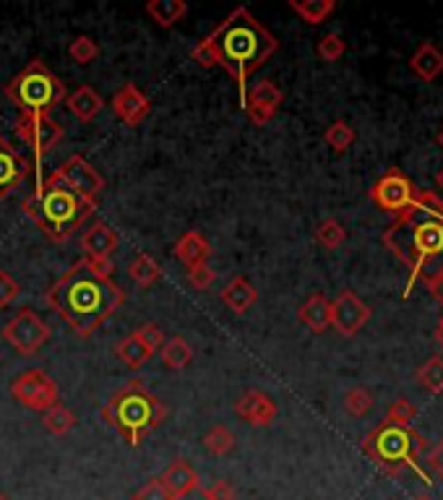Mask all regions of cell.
<instances>
[{
	"label": "cell",
	"instance_id": "obj_15",
	"mask_svg": "<svg viewBox=\"0 0 443 500\" xmlns=\"http://www.w3.org/2000/svg\"><path fill=\"white\" fill-rule=\"evenodd\" d=\"M284 102V91L272 83V81H258L253 83V89H248V97H245V115L253 125L264 128L272 117L280 113V105Z\"/></svg>",
	"mask_w": 443,
	"mask_h": 500
},
{
	"label": "cell",
	"instance_id": "obj_48",
	"mask_svg": "<svg viewBox=\"0 0 443 500\" xmlns=\"http://www.w3.org/2000/svg\"><path fill=\"white\" fill-rule=\"evenodd\" d=\"M436 329H441V331H443V315H441V321H439V326H436Z\"/></svg>",
	"mask_w": 443,
	"mask_h": 500
},
{
	"label": "cell",
	"instance_id": "obj_35",
	"mask_svg": "<svg viewBox=\"0 0 443 500\" xmlns=\"http://www.w3.org/2000/svg\"><path fill=\"white\" fill-rule=\"evenodd\" d=\"M344 409L350 417H365L373 409V393L365 385H355L344 393Z\"/></svg>",
	"mask_w": 443,
	"mask_h": 500
},
{
	"label": "cell",
	"instance_id": "obj_41",
	"mask_svg": "<svg viewBox=\"0 0 443 500\" xmlns=\"http://www.w3.org/2000/svg\"><path fill=\"white\" fill-rule=\"evenodd\" d=\"M131 500H175L170 493H167V488L160 482V477H154V480H149L146 485H141L136 493H133V498Z\"/></svg>",
	"mask_w": 443,
	"mask_h": 500
},
{
	"label": "cell",
	"instance_id": "obj_42",
	"mask_svg": "<svg viewBox=\"0 0 443 500\" xmlns=\"http://www.w3.org/2000/svg\"><path fill=\"white\" fill-rule=\"evenodd\" d=\"M214 279H217V274H214V269L209 264H199V266L188 269V282H191L194 290H202V292L209 290L214 284Z\"/></svg>",
	"mask_w": 443,
	"mask_h": 500
},
{
	"label": "cell",
	"instance_id": "obj_27",
	"mask_svg": "<svg viewBox=\"0 0 443 500\" xmlns=\"http://www.w3.org/2000/svg\"><path fill=\"white\" fill-rule=\"evenodd\" d=\"M162 365L170 368V370H183L191 365L194 360V346L188 345L183 337H172V339H164V345L160 346Z\"/></svg>",
	"mask_w": 443,
	"mask_h": 500
},
{
	"label": "cell",
	"instance_id": "obj_36",
	"mask_svg": "<svg viewBox=\"0 0 443 500\" xmlns=\"http://www.w3.org/2000/svg\"><path fill=\"white\" fill-rule=\"evenodd\" d=\"M99 42L91 37H86V35H81L71 42V47H68V55L79 63V66H86V63H91V60H97L99 58Z\"/></svg>",
	"mask_w": 443,
	"mask_h": 500
},
{
	"label": "cell",
	"instance_id": "obj_16",
	"mask_svg": "<svg viewBox=\"0 0 443 500\" xmlns=\"http://www.w3.org/2000/svg\"><path fill=\"white\" fill-rule=\"evenodd\" d=\"M110 107H113L115 117L121 120L123 125H128V128L141 125V123L149 117V113H152L149 97H146L136 83H123L121 89L113 94Z\"/></svg>",
	"mask_w": 443,
	"mask_h": 500
},
{
	"label": "cell",
	"instance_id": "obj_5",
	"mask_svg": "<svg viewBox=\"0 0 443 500\" xmlns=\"http://www.w3.org/2000/svg\"><path fill=\"white\" fill-rule=\"evenodd\" d=\"M164 417L167 407L141 381H128L121 385L102 407V420L113 425L123 440L133 448H138L144 435L160 427Z\"/></svg>",
	"mask_w": 443,
	"mask_h": 500
},
{
	"label": "cell",
	"instance_id": "obj_38",
	"mask_svg": "<svg viewBox=\"0 0 443 500\" xmlns=\"http://www.w3.org/2000/svg\"><path fill=\"white\" fill-rule=\"evenodd\" d=\"M415 417H417V407L409 399H394L389 407V415H386L389 423L399 425V427H412Z\"/></svg>",
	"mask_w": 443,
	"mask_h": 500
},
{
	"label": "cell",
	"instance_id": "obj_20",
	"mask_svg": "<svg viewBox=\"0 0 443 500\" xmlns=\"http://www.w3.org/2000/svg\"><path fill=\"white\" fill-rule=\"evenodd\" d=\"M409 68H412L415 76L425 81V83L439 81L443 76V50L433 42H423L409 58Z\"/></svg>",
	"mask_w": 443,
	"mask_h": 500
},
{
	"label": "cell",
	"instance_id": "obj_31",
	"mask_svg": "<svg viewBox=\"0 0 443 500\" xmlns=\"http://www.w3.org/2000/svg\"><path fill=\"white\" fill-rule=\"evenodd\" d=\"M115 354H118V360H121L125 368H131V370H138L141 365H146L149 362V357H152V352L146 349V346L141 345L133 334L131 337H125L121 339L118 345H115Z\"/></svg>",
	"mask_w": 443,
	"mask_h": 500
},
{
	"label": "cell",
	"instance_id": "obj_34",
	"mask_svg": "<svg viewBox=\"0 0 443 500\" xmlns=\"http://www.w3.org/2000/svg\"><path fill=\"white\" fill-rule=\"evenodd\" d=\"M313 240H316L321 248H326V250H336V248L344 245L347 230H344V225H342L339 219H323L321 225L313 230Z\"/></svg>",
	"mask_w": 443,
	"mask_h": 500
},
{
	"label": "cell",
	"instance_id": "obj_44",
	"mask_svg": "<svg viewBox=\"0 0 443 500\" xmlns=\"http://www.w3.org/2000/svg\"><path fill=\"white\" fill-rule=\"evenodd\" d=\"M425 462H428V466L443 480V440H439V443L428 451V459H425Z\"/></svg>",
	"mask_w": 443,
	"mask_h": 500
},
{
	"label": "cell",
	"instance_id": "obj_30",
	"mask_svg": "<svg viewBox=\"0 0 443 500\" xmlns=\"http://www.w3.org/2000/svg\"><path fill=\"white\" fill-rule=\"evenodd\" d=\"M355 139H358V133H355V128H352L347 120H334V123L326 128V133H323L326 147H328L331 152H336V155L350 152L352 144H355Z\"/></svg>",
	"mask_w": 443,
	"mask_h": 500
},
{
	"label": "cell",
	"instance_id": "obj_18",
	"mask_svg": "<svg viewBox=\"0 0 443 500\" xmlns=\"http://www.w3.org/2000/svg\"><path fill=\"white\" fill-rule=\"evenodd\" d=\"M29 175V162L0 136V201L8 198Z\"/></svg>",
	"mask_w": 443,
	"mask_h": 500
},
{
	"label": "cell",
	"instance_id": "obj_24",
	"mask_svg": "<svg viewBox=\"0 0 443 500\" xmlns=\"http://www.w3.org/2000/svg\"><path fill=\"white\" fill-rule=\"evenodd\" d=\"M66 105H68V110L74 113V117H79L81 123H91L94 117L102 113L105 99L97 94V89H91V86H79L76 91H71V94L66 97Z\"/></svg>",
	"mask_w": 443,
	"mask_h": 500
},
{
	"label": "cell",
	"instance_id": "obj_9",
	"mask_svg": "<svg viewBox=\"0 0 443 500\" xmlns=\"http://www.w3.org/2000/svg\"><path fill=\"white\" fill-rule=\"evenodd\" d=\"M417 191H420V188L404 175L399 167H392L389 172H384V175L373 183V188L368 191V195H370V201H373L381 211L399 217L407 209L415 206Z\"/></svg>",
	"mask_w": 443,
	"mask_h": 500
},
{
	"label": "cell",
	"instance_id": "obj_21",
	"mask_svg": "<svg viewBox=\"0 0 443 500\" xmlns=\"http://www.w3.org/2000/svg\"><path fill=\"white\" fill-rule=\"evenodd\" d=\"M172 253L175 258L186 266V269H194L199 264H209V256H211V245L206 242L199 230H188L186 234L178 237V242L172 245Z\"/></svg>",
	"mask_w": 443,
	"mask_h": 500
},
{
	"label": "cell",
	"instance_id": "obj_3",
	"mask_svg": "<svg viewBox=\"0 0 443 500\" xmlns=\"http://www.w3.org/2000/svg\"><path fill=\"white\" fill-rule=\"evenodd\" d=\"M381 240L409 269L404 298H409L417 282H431L443 274V217L439 214L415 203L386 227Z\"/></svg>",
	"mask_w": 443,
	"mask_h": 500
},
{
	"label": "cell",
	"instance_id": "obj_7",
	"mask_svg": "<svg viewBox=\"0 0 443 500\" xmlns=\"http://www.w3.org/2000/svg\"><path fill=\"white\" fill-rule=\"evenodd\" d=\"M5 97L21 115H50L68 94L60 78L42 60H32L5 83Z\"/></svg>",
	"mask_w": 443,
	"mask_h": 500
},
{
	"label": "cell",
	"instance_id": "obj_29",
	"mask_svg": "<svg viewBox=\"0 0 443 500\" xmlns=\"http://www.w3.org/2000/svg\"><path fill=\"white\" fill-rule=\"evenodd\" d=\"M128 276L138 284V287H152L162 279V266L157 264V258H152L149 253H138L131 266H128Z\"/></svg>",
	"mask_w": 443,
	"mask_h": 500
},
{
	"label": "cell",
	"instance_id": "obj_45",
	"mask_svg": "<svg viewBox=\"0 0 443 500\" xmlns=\"http://www.w3.org/2000/svg\"><path fill=\"white\" fill-rule=\"evenodd\" d=\"M425 287L431 290V295H433V298L443 306V274H439V276L431 279V282H425Z\"/></svg>",
	"mask_w": 443,
	"mask_h": 500
},
{
	"label": "cell",
	"instance_id": "obj_11",
	"mask_svg": "<svg viewBox=\"0 0 443 500\" xmlns=\"http://www.w3.org/2000/svg\"><path fill=\"white\" fill-rule=\"evenodd\" d=\"M11 393H13V399L19 404H24L27 409H35V412H44V409H50L52 404L60 401L58 384L40 368H32V370L21 373L11 384Z\"/></svg>",
	"mask_w": 443,
	"mask_h": 500
},
{
	"label": "cell",
	"instance_id": "obj_28",
	"mask_svg": "<svg viewBox=\"0 0 443 500\" xmlns=\"http://www.w3.org/2000/svg\"><path fill=\"white\" fill-rule=\"evenodd\" d=\"M42 427L50 433V435H55V438H60V435H68L74 427H76V415H74V409H68L66 404H52L50 409H44L42 412Z\"/></svg>",
	"mask_w": 443,
	"mask_h": 500
},
{
	"label": "cell",
	"instance_id": "obj_12",
	"mask_svg": "<svg viewBox=\"0 0 443 500\" xmlns=\"http://www.w3.org/2000/svg\"><path fill=\"white\" fill-rule=\"evenodd\" d=\"M60 178H63V183L71 188V191L81 195L83 201H89V203H94L97 206V198H99V193L105 191V178L83 159L81 155H74L68 156L58 170H55Z\"/></svg>",
	"mask_w": 443,
	"mask_h": 500
},
{
	"label": "cell",
	"instance_id": "obj_10",
	"mask_svg": "<svg viewBox=\"0 0 443 500\" xmlns=\"http://www.w3.org/2000/svg\"><path fill=\"white\" fill-rule=\"evenodd\" d=\"M3 339L13 346L19 354L32 357L40 352V346L47 345L50 339V326L42 321L32 308L19 310L5 326H3Z\"/></svg>",
	"mask_w": 443,
	"mask_h": 500
},
{
	"label": "cell",
	"instance_id": "obj_6",
	"mask_svg": "<svg viewBox=\"0 0 443 500\" xmlns=\"http://www.w3.org/2000/svg\"><path fill=\"white\" fill-rule=\"evenodd\" d=\"M363 451L368 459L376 464L384 474H402L404 469H417L420 456L425 454L428 443L425 438L412 430V427H399V425L384 423L373 427L363 438Z\"/></svg>",
	"mask_w": 443,
	"mask_h": 500
},
{
	"label": "cell",
	"instance_id": "obj_40",
	"mask_svg": "<svg viewBox=\"0 0 443 500\" xmlns=\"http://www.w3.org/2000/svg\"><path fill=\"white\" fill-rule=\"evenodd\" d=\"M21 295V287L19 282L8 274V271H0V310L13 306Z\"/></svg>",
	"mask_w": 443,
	"mask_h": 500
},
{
	"label": "cell",
	"instance_id": "obj_22",
	"mask_svg": "<svg viewBox=\"0 0 443 500\" xmlns=\"http://www.w3.org/2000/svg\"><path fill=\"white\" fill-rule=\"evenodd\" d=\"M219 300L227 310H233L235 315H242L256 306L258 300V292L256 287L245 279V276H235L233 282L225 284V290L219 292Z\"/></svg>",
	"mask_w": 443,
	"mask_h": 500
},
{
	"label": "cell",
	"instance_id": "obj_4",
	"mask_svg": "<svg viewBox=\"0 0 443 500\" xmlns=\"http://www.w3.org/2000/svg\"><path fill=\"white\" fill-rule=\"evenodd\" d=\"M21 209L52 242L71 240L81 225L97 211V206L71 191L58 172H50L40 188H35V193L21 203Z\"/></svg>",
	"mask_w": 443,
	"mask_h": 500
},
{
	"label": "cell",
	"instance_id": "obj_13",
	"mask_svg": "<svg viewBox=\"0 0 443 500\" xmlns=\"http://www.w3.org/2000/svg\"><path fill=\"white\" fill-rule=\"evenodd\" d=\"M118 242H121L118 232L105 222H94L89 230L81 234L83 258L91 261L94 266H99L105 274L113 271V253L118 250Z\"/></svg>",
	"mask_w": 443,
	"mask_h": 500
},
{
	"label": "cell",
	"instance_id": "obj_32",
	"mask_svg": "<svg viewBox=\"0 0 443 500\" xmlns=\"http://www.w3.org/2000/svg\"><path fill=\"white\" fill-rule=\"evenodd\" d=\"M417 384L423 385L425 391L431 393H443V357L441 354H433L431 360H425L417 373H415Z\"/></svg>",
	"mask_w": 443,
	"mask_h": 500
},
{
	"label": "cell",
	"instance_id": "obj_47",
	"mask_svg": "<svg viewBox=\"0 0 443 500\" xmlns=\"http://www.w3.org/2000/svg\"><path fill=\"white\" fill-rule=\"evenodd\" d=\"M436 144H439V147H441V149H443V128H441V131H439V136H436Z\"/></svg>",
	"mask_w": 443,
	"mask_h": 500
},
{
	"label": "cell",
	"instance_id": "obj_19",
	"mask_svg": "<svg viewBox=\"0 0 443 500\" xmlns=\"http://www.w3.org/2000/svg\"><path fill=\"white\" fill-rule=\"evenodd\" d=\"M160 482L167 488V493L175 500L188 498L191 493L202 490V477L199 472L186 462V459H175L164 472H162Z\"/></svg>",
	"mask_w": 443,
	"mask_h": 500
},
{
	"label": "cell",
	"instance_id": "obj_26",
	"mask_svg": "<svg viewBox=\"0 0 443 500\" xmlns=\"http://www.w3.org/2000/svg\"><path fill=\"white\" fill-rule=\"evenodd\" d=\"M289 11H295L305 24L319 27L336 11V0H289Z\"/></svg>",
	"mask_w": 443,
	"mask_h": 500
},
{
	"label": "cell",
	"instance_id": "obj_25",
	"mask_svg": "<svg viewBox=\"0 0 443 500\" xmlns=\"http://www.w3.org/2000/svg\"><path fill=\"white\" fill-rule=\"evenodd\" d=\"M144 11H146V16L157 24V27H172V24H178L186 13H188V3H183V0H149L146 5H144Z\"/></svg>",
	"mask_w": 443,
	"mask_h": 500
},
{
	"label": "cell",
	"instance_id": "obj_39",
	"mask_svg": "<svg viewBox=\"0 0 443 500\" xmlns=\"http://www.w3.org/2000/svg\"><path fill=\"white\" fill-rule=\"evenodd\" d=\"M133 337L146 346L152 354H157L160 346L164 345V334H162V329L157 323H144V326H138V329L133 331Z\"/></svg>",
	"mask_w": 443,
	"mask_h": 500
},
{
	"label": "cell",
	"instance_id": "obj_37",
	"mask_svg": "<svg viewBox=\"0 0 443 500\" xmlns=\"http://www.w3.org/2000/svg\"><path fill=\"white\" fill-rule=\"evenodd\" d=\"M316 52H319V58L326 60V63H336V60L347 52V42L339 37L336 32L323 35V37L319 39V44H316Z\"/></svg>",
	"mask_w": 443,
	"mask_h": 500
},
{
	"label": "cell",
	"instance_id": "obj_23",
	"mask_svg": "<svg viewBox=\"0 0 443 500\" xmlns=\"http://www.w3.org/2000/svg\"><path fill=\"white\" fill-rule=\"evenodd\" d=\"M297 318H300V323L305 326V329H311L313 334H323L326 329H331V300L321 295V292H316V295H311L300 310H297Z\"/></svg>",
	"mask_w": 443,
	"mask_h": 500
},
{
	"label": "cell",
	"instance_id": "obj_1",
	"mask_svg": "<svg viewBox=\"0 0 443 500\" xmlns=\"http://www.w3.org/2000/svg\"><path fill=\"white\" fill-rule=\"evenodd\" d=\"M280 50V39L274 37L245 5L235 8L211 35L194 47V60L202 68L219 66L238 86L241 107L248 97V78L253 76L274 52Z\"/></svg>",
	"mask_w": 443,
	"mask_h": 500
},
{
	"label": "cell",
	"instance_id": "obj_2",
	"mask_svg": "<svg viewBox=\"0 0 443 500\" xmlns=\"http://www.w3.org/2000/svg\"><path fill=\"white\" fill-rule=\"evenodd\" d=\"M44 303L79 339H89L125 303V292L110 274L81 258L44 292Z\"/></svg>",
	"mask_w": 443,
	"mask_h": 500
},
{
	"label": "cell",
	"instance_id": "obj_8",
	"mask_svg": "<svg viewBox=\"0 0 443 500\" xmlns=\"http://www.w3.org/2000/svg\"><path fill=\"white\" fill-rule=\"evenodd\" d=\"M13 131L35 152V159H37V188H40L44 183V175L40 170L42 159L66 139V131H63V125L58 120H52L50 115H21L16 120Z\"/></svg>",
	"mask_w": 443,
	"mask_h": 500
},
{
	"label": "cell",
	"instance_id": "obj_17",
	"mask_svg": "<svg viewBox=\"0 0 443 500\" xmlns=\"http://www.w3.org/2000/svg\"><path fill=\"white\" fill-rule=\"evenodd\" d=\"M235 412H238L241 420L253 425V427H269L277 417V404L269 393L253 388V391H245L235 401Z\"/></svg>",
	"mask_w": 443,
	"mask_h": 500
},
{
	"label": "cell",
	"instance_id": "obj_50",
	"mask_svg": "<svg viewBox=\"0 0 443 500\" xmlns=\"http://www.w3.org/2000/svg\"><path fill=\"white\" fill-rule=\"evenodd\" d=\"M415 500H433V498H425V496H423V498H415Z\"/></svg>",
	"mask_w": 443,
	"mask_h": 500
},
{
	"label": "cell",
	"instance_id": "obj_49",
	"mask_svg": "<svg viewBox=\"0 0 443 500\" xmlns=\"http://www.w3.org/2000/svg\"><path fill=\"white\" fill-rule=\"evenodd\" d=\"M0 500H11V498H8V496H5V493H0Z\"/></svg>",
	"mask_w": 443,
	"mask_h": 500
},
{
	"label": "cell",
	"instance_id": "obj_46",
	"mask_svg": "<svg viewBox=\"0 0 443 500\" xmlns=\"http://www.w3.org/2000/svg\"><path fill=\"white\" fill-rule=\"evenodd\" d=\"M436 186H439V188L443 191V167L439 170V172H436Z\"/></svg>",
	"mask_w": 443,
	"mask_h": 500
},
{
	"label": "cell",
	"instance_id": "obj_43",
	"mask_svg": "<svg viewBox=\"0 0 443 500\" xmlns=\"http://www.w3.org/2000/svg\"><path fill=\"white\" fill-rule=\"evenodd\" d=\"M202 496L203 500H235L238 498V490L227 480H219L211 488H202Z\"/></svg>",
	"mask_w": 443,
	"mask_h": 500
},
{
	"label": "cell",
	"instance_id": "obj_33",
	"mask_svg": "<svg viewBox=\"0 0 443 500\" xmlns=\"http://www.w3.org/2000/svg\"><path fill=\"white\" fill-rule=\"evenodd\" d=\"M203 448L211 456H227L235 448V435L227 425H214L206 435H203Z\"/></svg>",
	"mask_w": 443,
	"mask_h": 500
},
{
	"label": "cell",
	"instance_id": "obj_14",
	"mask_svg": "<svg viewBox=\"0 0 443 500\" xmlns=\"http://www.w3.org/2000/svg\"><path fill=\"white\" fill-rule=\"evenodd\" d=\"M370 313L373 310L352 290H344L336 295V300H331V329H336L342 337H355L370 321Z\"/></svg>",
	"mask_w": 443,
	"mask_h": 500
}]
</instances>
